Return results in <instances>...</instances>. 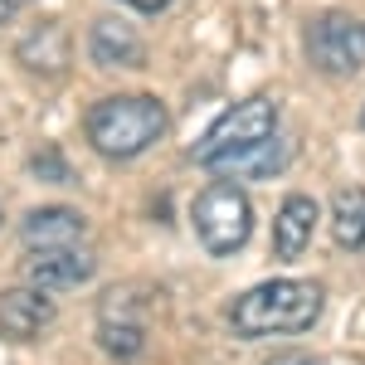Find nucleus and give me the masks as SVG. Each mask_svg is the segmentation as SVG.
<instances>
[{
    "instance_id": "f257e3e1",
    "label": "nucleus",
    "mask_w": 365,
    "mask_h": 365,
    "mask_svg": "<svg viewBox=\"0 0 365 365\" xmlns=\"http://www.w3.org/2000/svg\"><path fill=\"white\" fill-rule=\"evenodd\" d=\"M327 292L307 278H273L249 287L234 307H229V327L234 336L258 341V336H282V331H307L322 317Z\"/></svg>"
},
{
    "instance_id": "f03ea898",
    "label": "nucleus",
    "mask_w": 365,
    "mask_h": 365,
    "mask_svg": "<svg viewBox=\"0 0 365 365\" xmlns=\"http://www.w3.org/2000/svg\"><path fill=\"white\" fill-rule=\"evenodd\" d=\"M166 127H170V117L151 93L103 98V103H93V113L83 122L93 151L108 156V161H132V156H141L151 141L166 137Z\"/></svg>"
},
{
    "instance_id": "7ed1b4c3",
    "label": "nucleus",
    "mask_w": 365,
    "mask_h": 365,
    "mask_svg": "<svg viewBox=\"0 0 365 365\" xmlns=\"http://www.w3.org/2000/svg\"><path fill=\"white\" fill-rule=\"evenodd\" d=\"M195 234L200 244L215 253V258H229V253H239L249 244L253 234V205L249 195L239 190V185H229V180H215V185H205L195 200Z\"/></svg>"
},
{
    "instance_id": "20e7f679",
    "label": "nucleus",
    "mask_w": 365,
    "mask_h": 365,
    "mask_svg": "<svg viewBox=\"0 0 365 365\" xmlns=\"http://www.w3.org/2000/svg\"><path fill=\"white\" fill-rule=\"evenodd\" d=\"M307 58L327 78H351L365 68V20L327 10L307 25Z\"/></svg>"
},
{
    "instance_id": "39448f33",
    "label": "nucleus",
    "mask_w": 365,
    "mask_h": 365,
    "mask_svg": "<svg viewBox=\"0 0 365 365\" xmlns=\"http://www.w3.org/2000/svg\"><path fill=\"white\" fill-rule=\"evenodd\" d=\"M273 132H278V103L273 98H244L229 113L215 117V127L195 146V161L205 166V161H215L225 151H239V146H253V141L273 137Z\"/></svg>"
},
{
    "instance_id": "423d86ee",
    "label": "nucleus",
    "mask_w": 365,
    "mask_h": 365,
    "mask_svg": "<svg viewBox=\"0 0 365 365\" xmlns=\"http://www.w3.org/2000/svg\"><path fill=\"white\" fill-rule=\"evenodd\" d=\"M98 273V258L73 244H54V249H34L25 258V282L44 287V292H68V287H83Z\"/></svg>"
},
{
    "instance_id": "0eeeda50",
    "label": "nucleus",
    "mask_w": 365,
    "mask_h": 365,
    "mask_svg": "<svg viewBox=\"0 0 365 365\" xmlns=\"http://www.w3.org/2000/svg\"><path fill=\"white\" fill-rule=\"evenodd\" d=\"M54 327V302L44 287H10L0 292V336L10 341H34Z\"/></svg>"
},
{
    "instance_id": "6e6552de",
    "label": "nucleus",
    "mask_w": 365,
    "mask_h": 365,
    "mask_svg": "<svg viewBox=\"0 0 365 365\" xmlns=\"http://www.w3.org/2000/svg\"><path fill=\"white\" fill-rule=\"evenodd\" d=\"M287 161H292V141H278V132H273V137L253 141V146H239V151H225V156L205 161V170H215V175H253V180H268V175H278Z\"/></svg>"
},
{
    "instance_id": "1a4fd4ad",
    "label": "nucleus",
    "mask_w": 365,
    "mask_h": 365,
    "mask_svg": "<svg viewBox=\"0 0 365 365\" xmlns=\"http://www.w3.org/2000/svg\"><path fill=\"white\" fill-rule=\"evenodd\" d=\"M88 58L98 68H141L146 63V44L127 20H98L88 34Z\"/></svg>"
},
{
    "instance_id": "9d476101",
    "label": "nucleus",
    "mask_w": 365,
    "mask_h": 365,
    "mask_svg": "<svg viewBox=\"0 0 365 365\" xmlns=\"http://www.w3.org/2000/svg\"><path fill=\"white\" fill-rule=\"evenodd\" d=\"M317 220H322V210H317V200L312 195H287L278 210V220H273V253L278 258H302L312 244V234H317Z\"/></svg>"
},
{
    "instance_id": "9b49d317",
    "label": "nucleus",
    "mask_w": 365,
    "mask_h": 365,
    "mask_svg": "<svg viewBox=\"0 0 365 365\" xmlns=\"http://www.w3.org/2000/svg\"><path fill=\"white\" fill-rule=\"evenodd\" d=\"M29 249H54V244H78L88 234V220L78 210H68V205H44V210H34L25 225H20Z\"/></svg>"
},
{
    "instance_id": "f8f14e48",
    "label": "nucleus",
    "mask_w": 365,
    "mask_h": 365,
    "mask_svg": "<svg viewBox=\"0 0 365 365\" xmlns=\"http://www.w3.org/2000/svg\"><path fill=\"white\" fill-rule=\"evenodd\" d=\"M15 58L25 68H34V73H63L68 68V29L58 20H44L39 29H29L15 44Z\"/></svg>"
},
{
    "instance_id": "ddd939ff",
    "label": "nucleus",
    "mask_w": 365,
    "mask_h": 365,
    "mask_svg": "<svg viewBox=\"0 0 365 365\" xmlns=\"http://www.w3.org/2000/svg\"><path fill=\"white\" fill-rule=\"evenodd\" d=\"M331 239L351 253L365 249V190L361 185L336 190V200H331Z\"/></svg>"
},
{
    "instance_id": "4468645a",
    "label": "nucleus",
    "mask_w": 365,
    "mask_h": 365,
    "mask_svg": "<svg viewBox=\"0 0 365 365\" xmlns=\"http://www.w3.org/2000/svg\"><path fill=\"white\" fill-rule=\"evenodd\" d=\"M98 341H103V351L117 356V361H137L141 346H146V331H141V322L132 317H103V327H98Z\"/></svg>"
},
{
    "instance_id": "2eb2a0df",
    "label": "nucleus",
    "mask_w": 365,
    "mask_h": 365,
    "mask_svg": "<svg viewBox=\"0 0 365 365\" xmlns=\"http://www.w3.org/2000/svg\"><path fill=\"white\" fill-rule=\"evenodd\" d=\"M29 170H34L39 180H49V185H68V180H73V170H68V161H63L58 146H39V151L29 156Z\"/></svg>"
},
{
    "instance_id": "dca6fc26",
    "label": "nucleus",
    "mask_w": 365,
    "mask_h": 365,
    "mask_svg": "<svg viewBox=\"0 0 365 365\" xmlns=\"http://www.w3.org/2000/svg\"><path fill=\"white\" fill-rule=\"evenodd\" d=\"M268 365H322V361H312V356H302V351H282V356H273Z\"/></svg>"
},
{
    "instance_id": "f3484780",
    "label": "nucleus",
    "mask_w": 365,
    "mask_h": 365,
    "mask_svg": "<svg viewBox=\"0 0 365 365\" xmlns=\"http://www.w3.org/2000/svg\"><path fill=\"white\" fill-rule=\"evenodd\" d=\"M122 5H132V10H141V15H161L170 0H122Z\"/></svg>"
},
{
    "instance_id": "a211bd4d",
    "label": "nucleus",
    "mask_w": 365,
    "mask_h": 365,
    "mask_svg": "<svg viewBox=\"0 0 365 365\" xmlns=\"http://www.w3.org/2000/svg\"><path fill=\"white\" fill-rule=\"evenodd\" d=\"M25 5H29V0H0V25H5L15 10H25Z\"/></svg>"
},
{
    "instance_id": "6ab92c4d",
    "label": "nucleus",
    "mask_w": 365,
    "mask_h": 365,
    "mask_svg": "<svg viewBox=\"0 0 365 365\" xmlns=\"http://www.w3.org/2000/svg\"><path fill=\"white\" fill-rule=\"evenodd\" d=\"M361 127H365V108H361Z\"/></svg>"
},
{
    "instance_id": "aec40b11",
    "label": "nucleus",
    "mask_w": 365,
    "mask_h": 365,
    "mask_svg": "<svg viewBox=\"0 0 365 365\" xmlns=\"http://www.w3.org/2000/svg\"><path fill=\"white\" fill-rule=\"evenodd\" d=\"M0 220H5V215H0Z\"/></svg>"
}]
</instances>
